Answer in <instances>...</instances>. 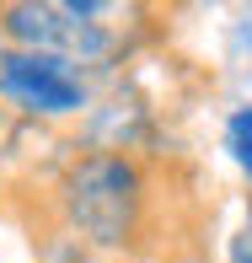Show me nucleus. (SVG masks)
Here are the masks:
<instances>
[{"mask_svg": "<svg viewBox=\"0 0 252 263\" xmlns=\"http://www.w3.org/2000/svg\"><path fill=\"white\" fill-rule=\"evenodd\" d=\"M231 263H252V242H236V258Z\"/></svg>", "mask_w": 252, "mask_h": 263, "instance_id": "obj_5", "label": "nucleus"}, {"mask_svg": "<svg viewBox=\"0 0 252 263\" xmlns=\"http://www.w3.org/2000/svg\"><path fill=\"white\" fill-rule=\"evenodd\" d=\"M225 151L236 156L242 172H252V107H236L231 124H225Z\"/></svg>", "mask_w": 252, "mask_h": 263, "instance_id": "obj_4", "label": "nucleus"}, {"mask_svg": "<svg viewBox=\"0 0 252 263\" xmlns=\"http://www.w3.org/2000/svg\"><path fill=\"white\" fill-rule=\"evenodd\" d=\"M107 6L97 0H16V6L0 11V27L22 43L27 54H49V59H65V65H86V59H102L113 49V32L102 27Z\"/></svg>", "mask_w": 252, "mask_h": 263, "instance_id": "obj_2", "label": "nucleus"}, {"mask_svg": "<svg viewBox=\"0 0 252 263\" xmlns=\"http://www.w3.org/2000/svg\"><path fill=\"white\" fill-rule=\"evenodd\" d=\"M59 204H65L70 231H81L91 247H124V242H134L140 215H145L140 166L118 151H91L65 172Z\"/></svg>", "mask_w": 252, "mask_h": 263, "instance_id": "obj_1", "label": "nucleus"}, {"mask_svg": "<svg viewBox=\"0 0 252 263\" xmlns=\"http://www.w3.org/2000/svg\"><path fill=\"white\" fill-rule=\"evenodd\" d=\"M0 97H11L27 113L65 118V113H81L86 86H81V76L65 59L27 54V49H0Z\"/></svg>", "mask_w": 252, "mask_h": 263, "instance_id": "obj_3", "label": "nucleus"}]
</instances>
